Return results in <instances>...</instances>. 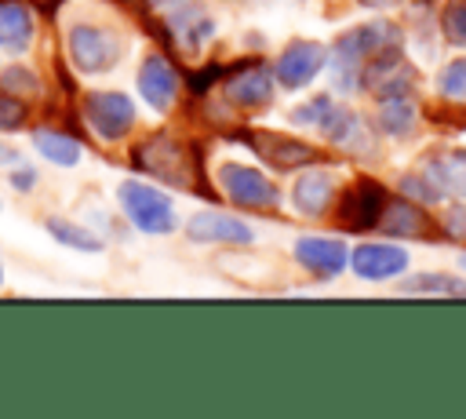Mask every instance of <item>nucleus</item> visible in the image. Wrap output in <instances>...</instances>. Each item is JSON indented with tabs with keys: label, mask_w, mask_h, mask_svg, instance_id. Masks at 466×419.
<instances>
[{
	"label": "nucleus",
	"mask_w": 466,
	"mask_h": 419,
	"mask_svg": "<svg viewBox=\"0 0 466 419\" xmlns=\"http://www.w3.org/2000/svg\"><path fill=\"white\" fill-rule=\"evenodd\" d=\"M69 58L80 73H106L120 62V40L116 33L102 26H73L69 29Z\"/></svg>",
	"instance_id": "nucleus-1"
},
{
	"label": "nucleus",
	"mask_w": 466,
	"mask_h": 419,
	"mask_svg": "<svg viewBox=\"0 0 466 419\" xmlns=\"http://www.w3.org/2000/svg\"><path fill=\"white\" fill-rule=\"evenodd\" d=\"M120 204L127 211V219L146 230V233H171L175 230V208L171 200L153 189V186H142V182H124L120 186Z\"/></svg>",
	"instance_id": "nucleus-2"
},
{
	"label": "nucleus",
	"mask_w": 466,
	"mask_h": 419,
	"mask_svg": "<svg viewBox=\"0 0 466 419\" xmlns=\"http://www.w3.org/2000/svg\"><path fill=\"white\" fill-rule=\"evenodd\" d=\"M84 113H87L91 128H95L106 142L124 138L127 128L135 124V106H131V98L120 95V91H95V95H87Z\"/></svg>",
	"instance_id": "nucleus-3"
},
{
	"label": "nucleus",
	"mask_w": 466,
	"mask_h": 419,
	"mask_svg": "<svg viewBox=\"0 0 466 419\" xmlns=\"http://www.w3.org/2000/svg\"><path fill=\"white\" fill-rule=\"evenodd\" d=\"M138 164H142L149 175H157V179H164V182H171V186H189V182H193V175H189V157H186V149H182L178 142H171V138H149L146 146H138Z\"/></svg>",
	"instance_id": "nucleus-4"
},
{
	"label": "nucleus",
	"mask_w": 466,
	"mask_h": 419,
	"mask_svg": "<svg viewBox=\"0 0 466 419\" xmlns=\"http://www.w3.org/2000/svg\"><path fill=\"white\" fill-rule=\"evenodd\" d=\"M222 186L237 204H248V208H273L277 197H280L277 186L269 179H262V171L244 168V164H226L222 168Z\"/></svg>",
	"instance_id": "nucleus-5"
},
{
	"label": "nucleus",
	"mask_w": 466,
	"mask_h": 419,
	"mask_svg": "<svg viewBox=\"0 0 466 419\" xmlns=\"http://www.w3.org/2000/svg\"><path fill=\"white\" fill-rule=\"evenodd\" d=\"M320 62H324L320 44L299 40V44H291V47L280 55V62H277V77H280L284 87H302V84H309V80L317 77Z\"/></svg>",
	"instance_id": "nucleus-6"
},
{
	"label": "nucleus",
	"mask_w": 466,
	"mask_h": 419,
	"mask_svg": "<svg viewBox=\"0 0 466 419\" xmlns=\"http://www.w3.org/2000/svg\"><path fill=\"white\" fill-rule=\"evenodd\" d=\"M408 266V255L393 244H364L353 251V270L364 277V281H382V277H393Z\"/></svg>",
	"instance_id": "nucleus-7"
},
{
	"label": "nucleus",
	"mask_w": 466,
	"mask_h": 419,
	"mask_svg": "<svg viewBox=\"0 0 466 419\" xmlns=\"http://www.w3.org/2000/svg\"><path fill=\"white\" fill-rule=\"evenodd\" d=\"M138 91L153 109H167L175 98V73L160 55H149L138 69Z\"/></svg>",
	"instance_id": "nucleus-8"
},
{
	"label": "nucleus",
	"mask_w": 466,
	"mask_h": 419,
	"mask_svg": "<svg viewBox=\"0 0 466 419\" xmlns=\"http://www.w3.org/2000/svg\"><path fill=\"white\" fill-rule=\"evenodd\" d=\"M379 208H382V189L375 182H357L342 200V226L368 230L379 222Z\"/></svg>",
	"instance_id": "nucleus-9"
},
{
	"label": "nucleus",
	"mask_w": 466,
	"mask_h": 419,
	"mask_svg": "<svg viewBox=\"0 0 466 419\" xmlns=\"http://www.w3.org/2000/svg\"><path fill=\"white\" fill-rule=\"evenodd\" d=\"M189 237H193V240H204V244H211V240L251 244V226H244L240 219L208 211V215H193V222H189Z\"/></svg>",
	"instance_id": "nucleus-10"
},
{
	"label": "nucleus",
	"mask_w": 466,
	"mask_h": 419,
	"mask_svg": "<svg viewBox=\"0 0 466 419\" xmlns=\"http://www.w3.org/2000/svg\"><path fill=\"white\" fill-rule=\"evenodd\" d=\"M295 255L302 266H309L313 273H324V277H331L346 266V248L339 240H324V237H302L295 244Z\"/></svg>",
	"instance_id": "nucleus-11"
},
{
	"label": "nucleus",
	"mask_w": 466,
	"mask_h": 419,
	"mask_svg": "<svg viewBox=\"0 0 466 419\" xmlns=\"http://www.w3.org/2000/svg\"><path fill=\"white\" fill-rule=\"evenodd\" d=\"M229 98L244 109H258L273 98V80H269V69L266 66H251V69H240L233 80H229Z\"/></svg>",
	"instance_id": "nucleus-12"
},
{
	"label": "nucleus",
	"mask_w": 466,
	"mask_h": 419,
	"mask_svg": "<svg viewBox=\"0 0 466 419\" xmlns=\"http://www.w3.org/2000/svg\"><path fill=\"white\" fill-rule=\"evenodd\" d=\"M33 40V18L22 4H0V47L25 51Z\"/></svg>",
	"instance_id": "nucleus-13"
},
{
	"label": "nucleus",
	"mask_w": 466,
	"mask_h": 419,
	"mask_svg": "<svg viewBox=\"0 0 466 419\" xmlns=\"http://www.w3.org/2000/svg\"><path fill=\"white\" fill-rule=\"evenodd\" d=\"M255 146H258L262 157H269L277 168H295V164L317 160V149H313V146L291 142V138H284V135H262V138H255Z\"/></svg>",
	"instance_id": "nucleus-14"
},
{
	"label": "nucleus",
	"mask_w": 466,
	"mask_h": 419,
	"mask_svg": "<svg viewBox=\"0 0 466 419\" xmlns=\"http://www.w3.org/2000/svg\"><path fill=\"white\" fill-rule=\"evenodd\" d=\"M331 179L328 175H320V171H309V175H302L299 182H295V189H291V200H295V208L299 211H306V215H320L328 204H331Z\"/></svg>",
	"instance_id": "nucleus-15"
},
{
	"label": "nucleus",
	"mask_w": 466,
	"mask_h": 419,
	"mask_svg": "<svg viewBox=\"0 0 466 419\" xmlns=\"http://www.w3.org/2000/svg\"><path fill=\"white\" fill-rule=\"evenodd\" d=\"M33 146H36L51 164H58V168H73V164L80 160V142H76V138H69V135L47 131V128L33 135Z\"/></svg>",
	"instance_id": "nucleus-16"
},
{
	"label": "nucleus",
	"mask_w": 466,
	"mask_h": 419,
	"mask_svg": "<svg viewBox=\"0 0 466 419\" xmlns=\"http://www.w3.org/2000/svg\"><path fill=\"white\" fill-rule=\"evenodd\" d=\"M171 22H175V33H178V40H182L186 47H200V44L211 36V29H215L211 18H208L200 7H193V4L182 7V11H175Z\"/></svg>",
	"instance_id": "nucleus-17"
},
{
	"label": "nucleus",
	"mask_w": 466,
	"mask_h": 419,
	"mask_svg": "<svg viewBox=\"0 0 466 419\" xmlns=\"http://www.w3.org/2000/svg\"><path fill=\"white\" fill-rule=\"evenodd\" d=\"M379 124H382L386 135H404V131H411V124H415V106H411V98H408V95H390V98L382 102V109H379Z\"/></svg>",
	"instance_id": "nucleus-18"
},
{
	"label": "nucleus",
	"mask_w": 466,
	"mask_h": 419,
	"mask_svg": "<svg viewBox=\"0 0 466 419\" xmlns=\"http://www.w3.org/2000/svg\"><path fill=\"white\" fill-rule=\"evenodd\" d=\"M379 226L390 230V233H408V237H415V233L426 230V215H422L419 208H411V204H390L386 215L379 219Z\"/></svg>",
	"instance_id": "nucleus-19"
},
{
	"label": "nucleus",
	"mask_w": 466,
	"mask_h": 419,
	"mask_svg": "<svg viewBox=\"0 0 466 419\" xmlns=\"http://www.w3.org/2000/svg\"><path fill=\"white\" fill-rule=\"evenodd\" d=\"M47 230H51V237H55L58 244H69V248H76V251H102V240H98L95 233H87L84 226H73V222H66V219H51Z\"/></svg>",
	"instance_id": "nucleus-20"
},
{
	"label": "nucleus",
	"mask_w": 466,
	"mask_h": 419,
	"mask_svg": "<svg viewBox=\"0 0 466 419\" xmlns=\"http://www.w3.org/2000/svg\"><path fill=\"white\" fill-rule=\"evenodd\" d=\"M400 291H430V295H466V284L455 281V277H444V273H422L415 281H404Z\"/></svg>",
	"instance_id": "nucleus-21"
},
{
	"label": "nucleus",
	"mask_w": 466,
	"mask_h": 419,
	"mask_svg": "<svg viewBox=\"0 0 466 419\" xmlns=\"http://www.w3.org/2000/svg\"><path fill=\"white\" fill-rule=\"evenodd\" d=\"M335 109H339V106H335L331 98H313L309 106H299V109H295L291 117H295L299 124H313L317 131H324V128L331 124V117H335Z\"/></svg>",
	"instance_id": "nucleus-22"
},
{
	"label": "nucleus",
	"mask_w": 466,
	"mask_h": 419,
	"mask_svg": "<svg viewBox=\"0 0 466 419\" xmlns=\"http://www.w3.org/2000/svg\"><path fill=\"white\" fill-rule=\"evenodd\" d=\"M437 87H441L448 98H459V102H466V62H451V66L441 73Z\"/></svg>",
	"instance_id": "nucleus-23"
},
{
	"label": "nucleus",
	"mask_w": 466,
	"mask_h": 419,
	"mask_svg": "<svg viewBox=\"0 0 466 419\" xmlns=\"http://www.w3.org/2000/svg\"><path fill=\"white\" fill-rule=\"evenodd\" d=\"M22 124H25V106L18 102V95L0 91V131H18Z\"/></svg>",
	"instance_id": "nucleus-24"
},
{
	"label": "nucleus",
	"mask_w": 466,
	"mask_h": 419,
	"mask_svg": "<svg viewBox=\"0 0 466 419\" xmlns=\"http://www.w3.org/2000/svg\"><path fill=\"white\" fill-rule=\"evenodd\" d=\"M444 33L451 36V44H466V0H455L444 15Z\"/></svg>",
	"instance_id": "nucleus-25"
},
{
	"label": "nucleus",
	"mask_w": 466,
	"mask_h": 419,
	"mask_svg": "<svg viewBox=\"0 0 466 419\" xmlns=\"http://www.w3.org/2000/svg\"><path fill=\"white\" fill-rule=\"evenodd\" d=\"M441 179H444V186H451V189H459L466 197V153H455L451 160H444L441 164Z\"/></svg>",
	"instance_id": "nucleus-26"
},
{
	"label": "nucleus",
	"mask_w": 466,
	"mask_h": 419,
	"mask_svg": "<svg viewBox=\"0 0 466 419\" xmlns=\"http://www.w3.org/2000/svg\"><path fill=\"white\" fill-rule=\"evenodd\" d=\"M0 84H4V87H15V95H18V91H33V87H36V80H33L25 69H15V66L0 77Z\"/></svg>",
	"instance_id": "nucleus-27"
},
{
	"label": "nucleus",
	"mask_w": 466,
	"mask_h": 419,
	"mask_svg": "<svg viewBox=\"0 0 466 419\" xmlns=\"http://www.w3.org/2000/svg\"><path fill=\"white\" fill-rule=\"evenodd\" d=\"M444 226H448L455 237H466V211H462V208L448 211V215H444Z\"/></svg>",
	"instance_id": "nucleus-28"
},
{
	"label": "nucleus",
	"mask_w": 466,
	"mask_h": 419,
	"mask_svg": "<svg viewBox=\"0 0 466 419\" xmlns=\"http://www.w3.org/2000/svg\"><path fill=\"white\" fill-rule=\"evenodd\" d=\"M11 182H15V186H18L22 193H25V189H33V182H36V175H33L29 168H18V171L11 175Z\"/></svg>",
	"instance_id": "nucleus-29"
},
{
	"label": "nucleus",
	"mask_w": 466,
	"mask_h": 419,
	"mask_svg": "<svg viewBox=\"0 0 466 419\" xmlns=\"http://www.w3.org/2000/svg\"><path fill=\"white\" fill-rule=\"evenodd\" d=\"M15 160H18V153L7 149V146H0V164H15Z\"/></svg>",
	"instance_id": "nucleus-30"
},
{
	"label": "nucleus",
	"mask_w": 466,
	"mask_h": 419,
	"mask_svg": "<svg viewBox=\"0 0 466 419\" xmlns=\"http://www.w3.org/2000/svg\"><path fill=\"white\" fill-rule=\"evenodd\" d=\"M364 4H371V7H390V4H400V0H364Z\"/></svg>",
	"instance_id": "nucleus-31"
},
{
	"label": "nucleus",
	"mask_w": 466,
	"mask_h": 419,
	"mask_svg": "<svg viewBox=\"0 0 466 419\" xmlns=\"http://www.w3.org/2000/svg\"><path fill=\"white\" fill-rule=\"evenodd\" d=\"M40 4H55V0H40Z\"/></svg>",
	"instance_id": "nucleus-32"
}]
</instances>
